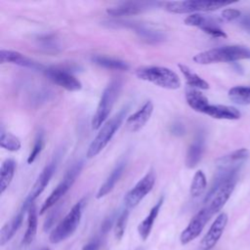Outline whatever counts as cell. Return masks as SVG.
<instances>
[{"instance_id": "cell-32", "label": "cell", "mask_w": 250, "mask_h": 250, "mask_svg": "<svg viewBox=\"0 0 250 250\" xmlns=\"http://www.w3.org/2000/svg\"><path fill=\"white\" fill-rule=\"evenodd\" d=\"M184 22H185V24H187V25H189V26H196V27H199L200 29L203 28V27H205V26H208V25L217 23L216 21H214L213 19H211V18H209V17H206V16H203V15H200V14H198V13L190 14L189 16H188V17L184 20Z\"/></svg>"}, {"instance_id": "cell-15", "label": "cell", "mask_w": 250, "mask_h": 250, "mask_svg": "<svg viewBox=\"0 0 250 250\" xmlns=\"http://www.w3.org/2000/svg\"><path fill=\"white\" fill-rule=\"evenodd\" d=\"M152 112L153 104L151 101H146L140 109H138L135 113L127 117L125 122L127 130L133 133L140 131L149 120Z\"/></svg>"}, {"instance_id": "cell-12", "label": "cell", "mask_w": 250, "mask_h": 250, "mask_svg": "<svg viewBox=\"0 0 250 250\" xmlns=\"http://www.w3.org/2000/svg\"><path fill=\"white\" fill-rule=\"evenodd\" d=\"M211 217L212 215L206 207L199 210L192 217V219L190 220L187 228L182 231L180 235L181 243L185 245L192 241L194 238H196L201 233L205 225L207 224V222Z\"/></svg>"}, {"instance_id": "cell-1", "label": "cell", "mask_w": 250, "mask_h": 250, "mask_svg": "<svg viewBox=\"0 0 250 250\" xmlns=\"http://www.w3.org/2000/svg\"><path fill=\"white\" fill-rule=\"evenodd\" d=\"M246 59H250V49L240 45L213 48L200 52L193 57V61L199 64L230 62Z\"/></svg>"}, {"instance_id": "cell-17", "label": "cell", "mask_w": 250, "mask_h": 250, "mask_svg": "<svg viewBox=\"0 0 250 250\" xmlns=\"http://www.w3.org/2000/svg\"><path fill=\"white\" fill-rule=\"evenodd\" d=\"M122 26L130 27L135 30V32L147 43H158L165 40V34L159 30L147 27L146 25L135 23L133 21H122Z\"/></svg>"}, {"instance_id": "cell-13", "label": "cell", "mask_w": 250, "mask_h": 250, "mask_svg": "<svg viewBox=\"0 0 250 250\" xmlns=\"http://www.w3.org/2000/svg\"><path fill=\"white\" fill-rule=\"evenodd\" d=\"M228 220L229 218L226 213H221L217 216L210 229L201 239L200 247L202 250H211L217 244L227 227Z\"/></svg>"}, {"instance_id": "cell-6", "label": "cell", "mask_w": 250, "mask_h": 250, "mask_svg": "<svg viewBox=\"0 0 250 250\" xmlns=\"http://www.w3.org/2000/svg\"><path fill=\"white\" fill-rule=\"evenodd\" d=\"M230 1H211V0H187L172 1L165 3V9L173 14H190L197 12H211L226 7Z\"/></svg>"}, {"instance_id": "cell-31", "label": "cell", "mask_w": 250, "mask_h": 250, "mask_svg": "<svg viewBox=\"0 0 250 250\" xmlns=\"http://www.w3.org/2000/svg\"><path fill=\"white\" fill-rule=\"evenodd\" d=\"M207 187V180L205 174L198 170L195 172L191 185H190V194L192 197H197L203 193Z\"/></svg>"}, {"instance_id": "cell-4", "label": "cell", "mask_w": 250, "mask_h": 250, "mask_svg": "<svg viewBox=\"0 0 250 250\" xmlns=\"http://www.w3.org/2000/svg\"><path fill=\"white\" fill-rule=\"evenodd\" d=\"M121 88L122 81L118 78H115L111 80L104 90L91 122L92 128L94 130L100 129L106 122V119L115 104V101L119 96Z\"/></svg>"}, {"instance_id": "cell-29", "label": "cell", "mask_w": 250, "mask_h": 250, "mask_svg": "<svg viewBox=\"0 0 250 250\" xmlns=\"http://www.w3.org/2000/svg\"><path fill=\"white\" fill-rule=\"evenodd\" d=\"M229 98L231 102L246 105L250 104V87L245 86H235L229 90Z\"/></svg>"}, {"instance_id": "cell-18", "label": "cell", "mask_w": 250, "mask_h": 250, "mask_svg": "<svg viewBox=\"0 0 250 250\" xmlns=\"http://www.w3.org/2000/svg\"><path fill=\"white\" fill-rule=\"evenodd\" d=\"M204 114H207L215 119H226V120H236L241 117L240 111L230 105L225 104H210L203 110Z\"/></svg>"}, {"instance_id": "cell-39", "label": "cell", "mask_w": 250, "mask_h": 250, "mask_svg": "<svg viewBox=\"0 0 250 250\" xmlns=\"http://www.w3.org/2000/svg\"><path fill=\"white\" fill-rule=\"evenodd\" d=\"M239 24L244 30H246L247 32L250 33V14H246L244 16H241L240 21H239Z\"/></svg>"}, {"instance_id": "cell-7", "label": "cell", "mask_w": 250, "mask_h": 250, "mask_svg": "<svg viewBox=\"0 0 250 250\" xmlns=\"http://www.w3.org/2000/svg\"><path fill=\"white\" fill-rule=\"evenodd\" d=\"M82 162L78 161L74 163L64 174L62 182L57 186V188L51 192V194L47 197V199L44 201L43 205L40 208L39 214H44L47 210H49L51 207L56 205L60 199L68 191V189L71 188L73 183L75 182L76 178L81 172L82 169Z\"/></svg>"}, {"instance_id": "cell-37", "label": "cell", "mask_w": 250, "mask_h": 250, "mask_svg": "<svg viewBox=\"0 0 250 250\" xmlns=\"http://www.w3.org/2000/svg\"><path fill=\"white\" fill-rule=\"evenodd\" d=\"M60 209L61 207L58 206L56 207L53 211H51L47 217V219L45 220V223H44V226H43V229L45 231H47L48 229H50V228L54 225V223L56 222L58 216H59V213H60Z\"/></svg>"}, {"instance_id": "cell-2", "label": "cell", "mask_w": 250, "mask_h": 250, "mask_svg": "<svg viewBox=\"0 0 250 250\" xmlns=\"http://www.w3.org/2000/svg\"><path fill=\"white\" fill-rule=\"evenodd\" d=\"M135 75L141 80L152 83L164 89L177 90L181 87L179 75L165 66H141L135 70Z\"/></svg>"}, {"instance_id": "cell-23", "label": "cell", "mask_w": 250, "mask_h": 250, "mask_svg": "<svg viewBox=\"0 0 250 250\" xmlns=\"http://www.w3.org/2000/svg\"><path fill=\"white\" fill-rule=\"evenodd\" d=\"M23 215L21 211H20L17 215H15L9 222H7L1 229L0 231V245L4 246L8 241L11 240V238L14 236V234L18 231L20 227L21 226Z\"/></svg>"}, {"instance_id": "cell-3", "label": "cell", "mask_w": 250, "mask_h": 250, "mask_svg": "<svg viewBox=\"0 0 250 250\" xmlns=\"http://www.w3.org/2000/svg\"><path fill=\"white\" fill-rule=\"evenodd\" d=\"M128 107H124L119 110L113 117L107 120L101 128L97 136L94 138L92 143L90 144L87 150V157L93 158L97 156L110 142L116 131L121 126L123 120L127 115Z\"/></svg>"}, {"instance_id": "cell-8", "label": "cell", "mask_w": 250, "mask_h": 250, "mask_svg": "<svg viewBox=\"0 0 250 250\" xmlns=\"http://www.w3.org/2000/svg\"><path fill=\"white\" fill-rule=\"evenodd\" d=\"M155 184V174L152 170L147 172L124 196L126 208L136 207L144 197L150 192Z\"/></svg>"}, {"instance_id": "cell-10", "label": "cell", "mask_w": 250, "mask_h": 250, "mask_svg": "<svg viewBox=\"0 0 250 250\" xmlns=\"http://www.w3.org/2000/svg\"><path fill=\"white\" fill-rule=\"evenodd\" d=\"M45 76L55 83L56 85L70 91H79L82 88V84L78 78H76L72 73L63 68L56 67V66H48L43 70Z\"/></svg>"}, {"instance_id": "cell-11", "label": "cell", "mask_w": 250, "mask_h": 250, "mask_svg": "<svg viewBox=\"0 0 250 250\" xmlns=\"http://www.w3.org/2000/svg\"><path fill=\"white\" fill-rule=\"evenodd\" d=\"M235 184L236 179H231L220 186L211 195L205 197L204 202L207 204L205 207L209 210L212 216L225 206L234 190Z\"/></svg>"}, {"instance_id": "cell-27", "label": "cell", "mask_w": 250, "mask_h": 250, "mask_svg": "<svg viewBox=\"0 0 250 250\" xmlns=\"http://www.w3.org/2000/svg\"><path fill=\"white\" fill-rule=\"evenodd\" d=\"M37 232V211L34 205L28 209L27 216V227L22 238V244L28 246L32 243Z\"/></svg>"}, {"instance_id": "cell-22", "label": "cell", "mask_w": 250, "mask_h": 250, "mask_svg": "<svg viewBox=\"0 0 250 250\" xmlns=\"http://www.w3.org/2000/svg\"><path fill=\"white\" fill-rule=\"evenodd\" d=\"M203 150L204 139L201 136H198L188 148L186 156V166L189 169H192L195 166H197V164L202 158Z\"/></svg>"}, {"instance_id": "cell-24", "label": "cell", "mask_w": 250, "mask_h": 250, "mask_svg": "<svg viewBox=\"0 0 250 250\" xmlns=\"http://www.w3.org/2000/svg\"><path fill=\"white\" fill-rule=\"evenodd\" d=\"M178 66L180 68V71L184 75L187 84L189 87H191L193 89H197V90H207V89H209V84L207 83V81H205L198 74L193 72L188 65H185L183 63H179Z\"/></svg>"}, {"instance_id": "cell-41", "label": "cell", "mask_w": 250, "mask_h": 250, "mask_svg": "<svg viewBox=\"0 0 250 250\" xmlns=\"http://www.w3.org/2000/svg\"><path fill=\"white\" fill-rule=\"evenodd\" d=\"M171 132H172V134H174V135L180 136V135H183V134L185 133V128H184V126H183L182 124L177 123V124L172 125Z\"/></svg>"}, {"instance_id": "cell-16", "label": "cell", "mask_w": 250, "mask_h": 250, "mask_svg": "<svg viewBox=\"0 0 250 250\" xmlns=\"http://www.w3.org/2000/svg\"><path fill=\"white\" fill-rule=\"evenodd\" d=\"M0 62L2 63L4 62H11L18 64L20 66L27 67L33 70H40L43 71L45 69V66L41 63L25 57L20 52L17 51H11V50H1L0 51Z\"/></svg>"}, {"instance_id": "cell-34", "label": "cell", "mask_w": 250, "mask_h": 250, "mask_svg": "<svg viewBox=\"0 0 250 250\" xmlns=\"http://www.w3.org/2000/svg\"><path fill=\"white\" fill-rule=\"evenodd\" d=\"M43 145H44V141H43V134L42 133H38L36 139H35V142H34V145H33V147L27 157V163L28 164H31L35 161V159L37 158V156L40 154L42 148H43Z\"/></svg>"}, {"instance_id": "cell-35", "label": "cell", "mask_w": 250, "mask_h": 250, "mask_svg": "<svg viewBox=\"0 0 250 250\" xmlns=\"http://www.w3.org/2000/svg\"><path fill=\"white\" fill-rule=\"evenodd\" d=\"M201 30H203L205 33L209 34L212 37H219V38H226L227 37L226 32L222 28H220L217 23L205 26V27L201 28Z\"/></svg>"}, {"instance_id": "cell-5", "label": "cell", "mask_w": 250, "mask_h": 250, "mask_svg": "<svg viewBox=\"0 0 250 250\" xmlns=\"http://www.w3.org/2000/svg\"><path fill=\"white\" fill-rule=\"evenodd\" d=\"M84 202L85 199H81L75 205H73V207L65 215V217L52 230L49 236V240L51 243H60L73 234L81 221Z\"/></svg>"}, {"instance_id": "cell-14", "label": "cell", "mask_w": 250, "mask_h": 250, "mask_svg": "<svg viewBox=\"0 0 250 250\" xmlns=\"http://www.w3.org/2000/svg\"><path fill=\"white\" fill-rule=\"evenodd\" d=\"M160 3L158 2H124L115 7L108 8L106 10V13L112 17L138 15L152 8H155Z\"/></svg>"}, {"instance_id": "cell-21", "label": "cell", "mask_w": 250, "mask_h": 250, "mask_svg": "<svg viewBox=\"0 0 250 250\" xmlns=\"http://www.w3.org/2000/svg\"><path fill=\"white\" fill-rule=\"evenodd\" d=\"M163 200H164L163 196L160 197L159 200L156 202V204L150 209L147 216L138 226V231H139V234H140V236L142 237L143 240H146L148 237V235L150 233V230L153 227L154 221L157 218L158 213L160 211V208L162 206Z\"/></svg>"}, {"instance_id": "cell-36", "label": "cell", "mask_w": 250, "mask_h": 250, "mask_svg": "<svg viewBox=\"0 0 250 250\" xmlns=\"http://www.w3.org/2000/svg\"><path fill=\"white\" fill-rule=\"evenodd\" d=\"M241 17V12L237 9L228 8L222 12V18L227 21H231Z\"/></svg>"}, {"instance_id": "cell-42", "label": "cell", "mask_w": 250, "mask_h": 250, "mask_svg": "<svg viewBox=\"0 0 250 250\" xmlns=\"http://www.w3.org/2000/svg\"><path fill=\"white\" fill-rule=\"evenodd\" d=\"M42 250H49V249H48V248H43Z\"/></svg>"}, {"instance_id": "cell-33", "label": "cell", "mask_w": 250, "mask_h": 250, "mask_svg": "<svg viewBox=\"0 0 250 250\" xmlns=\"http://www.w3.org/2000/svg\"><path fill=\"white\" fill-rule=\"evenodd\" d=\"M128 217H129V209L126 208L121 212V214L118 216V218L116 220V223H115V237L117 239H121L123 234H124V230H125V228H126Z\"/></svg>"}, {"instance_id": "cell-28", "label": "cell", "mask_w": 250, "mask_h": 250, "mask_svg": "<svg viewBox=\"0 0 250 250\" xmlns=\"http://www.w3.org/2000/svg\"><path fill=\"white\" fill-rule=\"evenodd\" d=\"M92 61L104 68L107 69H113V70H127L129 68V65L127 62L121 60L113 59V58H108L105 56H101V55H96L92 58Z\"/></svg>"}, {"instance_id": "cell-19", "label": "cell", "mask_w": 250, "mask_h": 250, "mask_svg": "<svg viewBox=\"0 0 250 250\" xmlns=\"http://www.w3.org/2000/svg\"><path fill=\"white\" fill-rule=\"evenodd\" d=\"M248 155H249L248 149L242 147L218 158L216 163L219 169L239 168L240 164L248 157Z\"/></svg>"}, {"instance_id": "cell-25", "label": "cell", "mask_w": 250, "mask_h": 250, "mask_svg": "<svg viewBox=\"0 0 250 250\" xmlns=\"http://www.w3.org/2000/svg\"><path fill=\"white\" fill-rule=\"evenodd\" d=\"M16 171V161L12 158L6 159L0 169V193H4V191L10 186Z\"/></svg>"}, {"instance_id": "cell-40", "label": "cell", "mask_w": 250, "mask_h": 250, "mask_svg": "<svg viewBox=\"0 0 250 250\" xmlns=\"http://www.w3.org/2000/svg\"><path fill=\"white\" fill-rule=\"evenodd\" d=\"M112 224H113V216L107 217L102 224V233H106L112 227Z\"/></svg>"}, {"instance_id": "cell-26", "label": "cell", "mask_w": 250, "mask_h": 250, "mask_svg": "<svg viewBox=\"0 0 250 250\" xmlns=\"http://www.w3.org/2000/svg\"><path fill=\"white\" fill-rule=\"evenodd\" d=\"M186 101L193 110L201 113L207 107V105H209V101L206 96L197 89H190L187 91Z\"/></svg>"}, {"instance_id": "cell-20", "label": "cell", "mask_w": 250, "mask_h": 250, "mask_svg": "<svg viewBox=\"0 0 250 250\" xmlns=\"http://www.w3.org/2000/svg\"><path fill=\"white\" fill-rule=\"evenodd\" d=\"M125 166H126V160L125 159H121L116 164V166L111 171L109 176L106 178L104 183L99 188V190L97 192V196H96L97 198H102V197L105 196L106 194H108L113 189L115 184L120 179V177H121V175H122V173L124 171Z\"/></svg>"}, {"instance_id": "cell-9", "label": "cell", "mask_w": 250, "mask_h": 250, "mask_svg": "<svg viewBox=\"0 0 250 250\" xmlns=\"http://www.w3.org/2000/svg\"><path fill=\"white\" fill-rule=\"evenodd\" d=\"M56 167H57V160H53L48 165H46L45 168L42 170V172L38 176L36 182L34 183L31 190L29 191L28 195L26 196V198L24 199V201L22 203V206L21 208V211L22 213H25V211L28 210L33 205L32 203L34 202V200L45 189V188L49 184V182L56 170Z\"/></svg>"}, {"instance_id": "cell-30", "label": "cell", "mask_w": 250, "mask_h": 250, "mask_svg": "<svg viewBox=\"0 0 250 250\" xmlns=\"http://www.w3.org/2000/svg\"><path fill=\"white\" fill-rule=\"evenodd\" d=\"M0 146L9 151H18L21 148V144L18 137L10 132L5 131L2 127L0 132Z\"/></svg>"}, {"instance_id": "cell-38", "label": "cell", "mask_w": 250, "mask_h": 250, "mask_svg": "<svg viewBox=\"0 0 250 250\" xmlns=\"http://www.w3.org/2000/svg\"><path fill=\"white\" fill-rule=\"evenodd\" d=\"M100 246H101V239L96 237L90 240L88 243H86L82 247V250H99Z\"/></svg>"}]
</instances>
